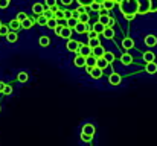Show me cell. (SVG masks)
<instances>
[{
    "label": "cell",
    "instance_id": "6da1fadb",
    "mask_svg": "<svg viewBox=\"0 0 157 146\" xmlns=\"http://www.w3.org/2000/svg\"><path fill=\"white\" fill-rule=\"evenodd\" d=\"M119 9L124 14V17L130 21L137 14V2L136 0H119Z\"/></svg>",
    "mask_w": 157,
    "mask_h": 146
},
{
    "label": "cell",
    "instance_id": "7a4b0ae2",
    "mask_svg": "<svg viewBox=\"0 0 157 146\" xmlns=\"http://www.w3.org/2000/svg\"><path fill=\"white\" fill-rule=\"evenodd\" d=\"M86 69H87V73L93 78V79H99L101 76H102V69H99L98 66H93V67H89V66H84Z\"/></svg>",
    "mask_w": 157,
    "mask_h": 146
},
{
    "label": "cell",
    "instance_id": "3957f363",
    "mask_svg": "<svg viewBox=\"0 0 157 146\" xmlns=\"http://www.w3.org/2000/svg\"><path fill=\"white\" fill-rule=\"evenodd\" d=\"M137 2V14H148L150 12V2L148 0H136Z\"/></svg>",
    "mask_w": 157,
    "mask_h": 146
},
{
    "label": "cell",
    "instance_id": "277c9868",
    "mask_svg": "<svg viewBox=\"0 0 157 146\" xmlns=\"http://www.w3.org/2000/svg\"><path fill=\"white\" fill-rule=\"evenodd\" d=\"M121 81H122V78H121L119 73H111L110 78H108V82H110V85H113V87H117V85L121 84Z\"/></svg>",
    "mask_w": 157,
    "mask_h": 146
},
{
    "label": "cell",
    "instance_id": "5b68a950",
    "mask_svg": "<svg viewBox=\"0 0 157 146\" xmlns=\"http://www.w3.org/2000/svg\"><path fill=\"white\" fill-rule=\"evenodd\" d=\"M73 29H75L78 34H86V32H89V23H81V21H78Z\"/></svg>",
    "mask_w": 157,
    "mask_h": 146
},
{
    "label": "cell",
    "instance_id": "8992f818",
    "mask_svg": "<svg viewBox=\"0 0 157 146\" xmlns=\"http://www.w3.org/2000/svg\"><path fill=\"white\" fill-rule=\"evenodd\" d=\"M76 53H79V55H82V56H87V55L92 53V49H90L89 44H79V46H78V50H76Z\"/></svg>",
    "mask_w": 157,
    "mask_h": 146
},
{
    "label": "cell",
    "instance_id": "52a82bcc",
    "mask_svg": "<svg viewBox=\"0 0 157 146\" xmlns=\"http://www.w3.org/2000/svg\"><path fill=\"white\" fill-rule=\"evenodd\" d=\"M145 46H148V47H154V46H157V37L156 35H153V34L147 35V37H145Z\"/></svg>",
    "mask_w": 157,
    "mask_h": 146
},
{
    "label": "cell",
    "instance_id": "ba28073f",
    "mask_svg": "<svg viewBox=\"0 0 157 146\" xmlns=\"http://www.w3.org/2000/svg\"><path fill=\"white\" fill-rule=\"evenodd\" d=\"M145 72H147L148 75H154V73H157L156 61H150V62H147V66H145Z\"/></svg>",
    "mask_w": 157,
    "mask_h": 146
},
{
    "label": "cell",
    "instance_id": "9c48e42d",
    "mask_svg": "<svg viewBox=\"0 0 157 146\" xmlns=\"http://www.w3.org/2000/svg\"><path fill=\"white\" fill-rule=\"evenodd\" d=\"M78 46H79V43L78 41H75V40H67V44H66V49L69 50V52H76L78 50Z\"/></svg>",
    "mask_w": 157,
    "mask_h": 146
},
{
    "label": "cell",
    "instance_id": "30bf717a",
    "mask_svg": "<svg viewBox=\"0 0 157 146\" xmlns=\"http://www.w3.org/2000/svg\"><path fill=\"white\" fill-rule=\"evenodd\" d=\"M73 64H75L76 67H84V66H86V56L76 53V56H75V59H73Z\"/></svg>",
    "mask_w": 157,
    "mask_h": 146
},
{
    "label": "cell",
    "instance_id": "8fae6325",
    "mask_svg": "<svg viewBox=\"0 0 157 146\" xmlns=\"http://www.w3.org/2000/svg\"><path fill=\"white\" fill-rule=\"evenodd\" d=\"M81 133H84V134H90V136H95L96 128H95L92 123H86V125L82 126V131H81Z\"/></svg>",
    "mask_w": 157,
    "mask_h": 146
},
{
    "label": "cell",
    "instance_id": "7c38bea8",
    "mask_svg": "<svg viewBox=\"0 0 157 146\" xmlns=\"http://www.w3.org/2000/svg\"><path fill=\"white\" fill-rule=\"evenodd\" d=\"M43 11H44V5H43V3L37 2V3L32 5V12H34V14L40 15V14H43Z\"/></svg>",
    "mask_w": 157,
    "mask_h": 146
},
{
    "label": "cell",
    "instance_id": "4fadbf2b",
    "mask_svg": "<svg viewBox=\"0 0 157 146\" xmlns=\"http://www.w3.org/2000/svg\"><path fill=\"white\" fill-rule=\"evenodd\" d=\"M8 28H9L11 31H15V32H17L18 29H21V23H20L17 18H14V20H11V21H9Z\"/></svg>",
    "mask_w": 157,
    "mask_h": 146
},
{
    "label": "cell",
    "instance_id": "5bb4252c",
    "mask_svg": "<svg viewBox=\"0 0 157 146\" xmlns=\"http://www.w3.org/2000/svg\"><path fill=\"white\" fill-rule=\"evenodd\" d=\"M102 35H104L107 40H111L113 37H114V29H113V26H105L104 32H102Z\"/></svg>",
    "mask_w": 157,
    "mask_h": 146
},
{
    "label": "cell",
    "instance_id": "9a60e30c",
    "mask_svg": "<svg viewBox=\"0 0 157 146\" xmlns=\"http://www.w3.org/2000/svg\"><path fill=\"white\" fill-rule=\"evenodd\" d=\"M96 66L99 67V69H102V70H105L110 64H108V61L105 59L104 56H99V58H96Z\"/></svg>",
    "mask_w": 157,
    "mask_h": 146
},
{
    "label": "cell",
    "instance_id": "2e32d148",
    "mask_svg": "<svg viewBox=\"0 0 157 146\" xmlns=\"http://www.w3.org/2000/svg\"><path fill=\"white\" fill-rule=\"evenodd\" d=\"M104 52H105V49L102 47L101 44H98L96 47H93V49H92V55H93V56H96V58L102 56V55H104Z\"/></svg>",
    "mask_w": 157,
    "mask_h": 146
},
{
    "label": "cell",
    "instance_id": "e0dca14e",
    "mask_svg": "<svg viewBox=\"0 0 157 146\" xmlns=\"http://www.w3.org/2000/svg\"><path fill=\"white\" fill-rule=\"evenodd\" d=\"M5 37H6V41H8V43H15V41L18 40V35H17V32H15V31L8 32Z\"/></svg>",
    "mask_w": 157,
    "mask_h": 146
},
{
    "label": "cell",
    "instance_id": "ac0fdd59",
    "mask_svg": "<svg viewBox=\"0 0 157 146\" xmlns=\"http://www.w3.org/2000/svg\"><path fill=\"white\" fill-rule=\"evenodd\" d=\"M121 62H122L124 66H130V64H133V56H131L130 53H124V55L121 56Z\"/></svg>",
    "mask_w": 157,
    "mask_h": 146
},
{
    "label": "cell",
    "instance_id": "d6986e66",
    "mask_svg": "<svg viewBox=\"0 0 157 146\" xmlns=\"http://www.w3.org/2000/svg\"><path fill=\"white\" fill-rule=\"evenodd\" d=\"M64 21H66L64 24H66L67 28H70V29H73V28H75V24L78 23V18H76V17H69V18H66Z\"/></svg>",
    "mask_w": 157,
    "mask_h": 146
},
{
    "label": "cell",
    "instance_id": "ffe728a7",
    "mask_svg": "<svg viewBox=\"0 0 157 146\" xmlns=\"http://www.w3.org/2000/svg\"><path fill=\"white\" fill-rule=\"evenodd\" d=\"M34 23H35V20H32V18H25L23 21H21V28L23 29H31L32 26H34Z\"/></svg>",
    "mask_w": 157,
    "mask_h": 146
},
{
    "label": "cell",
    "instance_id": "44dd1931",
    "mask_svg": "<svg viewBox=\"0 0 157 146\" xmlns=\"http://www.w3.org/2000/svg\"><path fill=\"white\" fill-rule=\"evenodd\" d=\"M122 47L133 49L134 47V40H133V38H124V40H122Z\"/></svg>",
    "mask_w": 157,
    "mask_h": 146
},
{
    "label": "cell",
    "instance_id": "7402d4cb",
    "mask_svg": "<svg viewBox=\"0 0 157 146\" xmlns=\"http://www.w3.org/2000/svg\"><path fill=\"white\" fill-rule=\"evenodd\" d=\"M86 66H89V67L96 66V56H93L92 53H90V55H87V56H86Z\"/></svg>",
    "mask_w": 157,
    "mask_h": 146
},
{
    "label": "cell",
    "instance_id": "603a6c76",
    "mask_svg": "<svg viewBox=\"0 0 157 146\" xmlns=\"http://www.w3.org/2000/svg\"><path fill=\"white\" fill-rule=\"evenodd\" d=\"M101 5H102V8H104V9H107V11H111V9L114 8L116 2H114V0H104Z\"/></svg>",
    "mask_w": 157,
    "mask_h": 146
},
{
    "label": "cell",
    "instance_id": "cb8c5ba5",
    "mask_svg": "<svg viewBox=\"0 0 157 146\" xmlns=\"http://www.w3.org/2000/svg\"><path fill=\"white\" fill-rule=\"evenodd\" d=\"M53 18L56 20V21H63L64 20V11H59L58 8L53 11Z\"/></svg>",
    "mask_w": 157,
    "mask_h": 146
},
{
    "label": "cell",
    "instance_id": "d4e9b609",
    "mask_svg": "<svg viewBox=\"0 0 157 146\" xmlns=\"http://www.w3.org/2000/svg\"><path fill=\"white\" fill-rule=\"evenodd\" d=\"M78 21H81V23H89V21H90V15H89L86 11H84V12H79Z\"/></svg>",
    "mask_w": 157,
    "mask_h": 146
},
{
    "label": "cell",
    "instance_id": "484cf974",
    "mask_svg": "<svg viewBox=\"0 0 157 146\" xmlns=\"http://www.w3.org/2000/svg\"><path fill=\"white\" fill-rule=\"evenodd\" d=\"M104 29H105V24H102V23H99V21H96L95 24H93V31L99 35V34H102L104 32Z\"/></svg>",
    "mask_w": 157,
    "mask_h": 146
},
{
    "label": "cell",
    "instance_id": "4316f807",
    "mask_svg": "<svg viewBox=\"0 0 157 146\" xmlns=\"http://www.w3.org/2000/svg\"><path fill=\"white\" fill-rule=\"evenodd\" d=\"M144 61H147V62H150V61H156V55L153 53V52H145L144 53Z\"/></svg>",
    "mask_w": 157,
    "mask_h": 146
},
{
    "label": "cell",
    "instance_id": "83f0119b",
    "mask_svg": "<svg viewBox=\"0 0 157 146\" xmlns=\"http://www.w3.org/2000/svg\"><path fill=\"white\" fill-rule=\"evenodd\" d=\"M40 46H43V47H48L49 44H51V40H49V37H46V35H43V37H40Z\"/></svg>",
    "mask_w": 157,
    "mask_h": 146
},
{
    "label": "cell",
    "instance_id": "f1b7e54d",
    "mask_svg": "<svg viewBox=\"0 0 157 146\" xmlns=\"http://www.w3.org/2000/svg\"><path fill=\"white\" fill-rule=\"evenodd\" d=\"M87 44L90 46V49H93V47H96L98 44H101V43H99V38L98 37H93V38H89V43Z\"/></svg>",
    "mask_w": 157,
    "mask_h": 146
},
{
    "label": "cell",
    "instance_id": "f546056e",
    "mask_svg": "<svg viewBox=\"0 0 157 146\" xmlns=\"http://www.w3.org/2000/svg\"><path fill=\"white\" fill-rule=\"evenodd\" d=\"M99 23H102L105 26H108V21H110V17H108V14H99V20H98Z\"/></svg>",
    "mask_w": 157,
    "mask_h": 146
},
{
    "label": "cell",
    "instance_id": "4dcf8cb0",
    "mask_svg": "<svg viewBox=\"0 0 157 146\" xmlns=\"http://www.w3.org/2000/svg\"><path fill=\"white\" fill-rule=\"evenodd\" d=\"M28 78H29V76H28L26 72H20V73L17 75V81H18V82H26Z\"/></svg>",
    "mask_w": 157,
    "mask_h": 146
},
{
    "label": "cell",
    "instance_id": "1f68e13d",
    "mask_svg": "<svg viewBox=\"0 0 157 146\" xmlns=\"http://www.w3.org/2000/svg\"><path fill=\"white\" fill-rule=\"evenodd\" d=\"M102 56L108 61V64H111V62L114 61V53H111V52H104V55H102Z\"/></svg>",
    "mask_w": 157,
    "mask_h": 146
},
{
    "label": "cell",
    "instance_id": "d6a6232c",
    "mask_svg": "<svg viewBox=\"0 0 157 146\" xmlns=\"http://www.w3.org/2000/svg\"><path fill=\"white\" fill-rule=\"evenodd\" d=\"M35 21H37L40 26H46V21H48V18H46L43 14H40V15L37 17V20H35Z\"/></svg>",
    "mask_w": 157,
    "mask_h": 146
},
{
    "label": "cell",
    "instance_id": "836d02e7",
    "mask_svg": "<svg viewBox=\"0 0 157 146\" xmlns=\"http://www.w3.org/2000/svg\"><path fill=\"white\" fill-rule=\"evenodd\" d=\"M81 140H82L84 143H90V142L93 140V136H90V134H84V133H81Z\"/></svg>",
    "mask_w": 157,
    "mask_h": 146
},
{
    "label": "cell",
    "instance_id": "e575fe53",
    "mask_svg": "<svg viewBox=\"0 0 157 146\" xmlns=\"http://www.w3.org/2000/svg\"><path fill=\"white\" fill-rule=\"evenodd\" d=\"M56 24H58V21H56L55 18H49V20L46 21V26H48L49 29H52V31L55 29V26H56Z\"/></svg>",
    "mask_w": 157,
    "mask_h": 146
},
{
    "label": "cell",
    "instance_id": "d590c367",
    "mask_svg": "<svg viewBox=\"0 0 157 146\" xmlns=\"http://www.w3.org/2000/svg\"><path fill=\"white\" fill-rule=\"evenodd\" d=\"M90 8H92L93 11H96V12H99V9L102 8V5H101L99 2H96V0H95V2H92V3H90Z\"/></svg>",
    "mask_w": 157,
    "mask_h": 146
},
{
    "label": "cell",
    "instance_id": "8d00e7d4",
    "mask_svg": "<svg viewBox=\"0 0 157 146\" xmlns=\"http://www.w3.org/2000/svg\"><path fill=\"white\" fill-rule=\"evenodd\" d=\"M2 93H3V95H6V96H9V95L12 93V87H11V85H6V84H3Z\"/></svg>",
    "mask_w": 157,
    "mask_h": 146
},
{
    "label": "cell",
    "instance_id": "74e56055",
    "mask_svg": "<svg viewBox=\"0 0 157 146\" xmlns=\"http://www.w3.org/2000/svg\"><path fill=\"white\" fill-rule=\"evenodd\" d=\"M44 3L48 5V8H51V9H56L58 6H56V0H44Z\"/></svg>",
    "mask_w": 157,
    "mask_h": 146
},
{
    "label": "cell",
    "instance_id": "f35d334b",
    "mask_svg": "<svg viewBox=\"0 0 157 146\" xmlns=\"http://www.w3.org/2000/svg\"><path fill=\"white\" fill-rule=\"evenodd\" d=\"M150 2V12H157V0H148Z\"/></svg>",
    "mask_w": 157,
    "mask_h": 146
},
{
    "label": "cell",
    "instance_id": "ab89813d",
    "mask_svg": "<svg viewBox=\"0 0 157 146\" xmlns=\"http://www.w3.org/2000/svg\"><path fill=\"white\" fill-rule=\"evenodd\" d=\"M8 32H9V28H8V24H0V35H2V37H5Z\"/></svg>",
    "mask_w": 157,
    "mask_h": 146
},
{
    "label": "cell",
    "instance_id": "60d3db41",
    "mask_svg": "<svg viewBox=\"0 0 157 146\" xmlns=\"http://www.w3.org/2000/svg\"><path fill=\"white\" fill-rule=\"evenodd\" d=\"M43 15H44L48 20H49V18H53V9H51V8H49V9H44V11H43Z\"/></svg>",
    "mask_w": 157,
    "mask_h": 146
},
{
    "label": "cell",
    "instance_id": "b9f144b4",
    "mask_svg": "<svg viewBox=\"0 0 157 146\" xmlns=\"http://www.w3.org/2000/svg\"><path fill=\"white\" fill-rule=\"evenodd\" d=\"M76 2H78L81 6H86V8H87V6H90V3L95 2V0H76Z\"/></svg>",
    "mask_w": 157,
    "mask_h": 146
},
{
    "label": "cell",
    "instance_id": "7bdbcfd3",
    "mask_svg": "<svg viewBox=\"0 0 157 146\" xmlns=\"http://www.w3.org/2000/svg\"><path fill=\"white\" fill-rule=\"evenodd\" d=\"M25 18H28V15H26V12H18V14H17V20H18L20 23H21V21L25 20Z\"/></svg>",
    "mask_w": 157,
    "mask_h": 146
},
{
    "label": "cell",
    "instance_id": "ee69618b",
    "mask_svg": "<svg viewBox=\"0 0 157 146\" xmlns=\"http://www.w3.org/2000/svg\"><path fill=\"white\" fill-rule=\"evenodd\" d=\"M9 3H11V0H0V9L8 8V6H9Z\"/></svg>",
    "mask_w": 157,
    "mask_h": 146
},
{
    "label": "cell",
    "instance_id": "f6af8a7d",
    "mask_svg": "<svg viewBox=\"0 0 157 146\" xmlns=\"http://www.w3.org/2000/svg\"><path fill=\"white\" fill-rule=\"evenodd\" d=\"M69 17H72V11H64V20Z\"/></svg>",
    "mask_w": 157,
    "mask_h": 146
},
{
    "label": "cell",
    "instance_id": "bcb514c9",
    "mask_svg": "<svg viewBox=\"0 0 157 146\" xmlns=\"http://www.w3.org/2000/svg\"><path fill=\"white\" fill-rule=\"evenodd\" d=\"M72 2H73V0H61V3H63L64 6H69V5H72Z\"/></svg>",
    "mask_w": 157,
    "mask_h": 146
},
{
    "label": "cell",
    "instance_id": "7dc6e473",
    "mask_svg": "<svg viewBox=\"0 0 157 146\" xmlns=\"http://www.w3.org/2000/svg\"><path fill=\"white\" fill-rule=\"evenodd\" d=\"M93 37H98V34H96L95 31H90V32H89V38H93Z\"/></svg>",
    "mask_w": 157,
    "mask_h": 146
},
{
    "label": "cell",
    "instance_id": "c3c4849f",
    "mask_svg": "<svg viewBox=\"0 0 157 146\" xmlns=\"http://www.w3.org/2000/svg\"><path fill=\"white\" fill-rule=\"evenodd\" d=\"M113 24H114V18H111V17H110V21H108V26H113Z\"/></svg>",
    "mask_w": 157,
    "mask_h": 146
},
{
    "label": "cell",
    "instance_id": "681fc988",
    "mask_svg": "<svg viewBox=\"0 0 157 146\" xmlns=\"http://www.w3.org/2000/svg\"><path fill=\"white\" fill-rule=\"evenodd\" d=\"M2 88H3V82L0 81V92H2Z\"/></svg>",
    "mask_w": 157,
    "mask_h": 146
},
{
    "label": "cell",
    "instance_id": "f907efd6",
    "mask_svg": "<svg viewBox=\"0 0 157 146\" xmlns=\"http://www.w3.org/2000/svg\"><path fill=\"white\" fill-rule=\"evenodd\" d=\"M96 2H99V3H102V2H104V0H96Z\"/></svg>",
    "mask_w": 157,
    "mask_h": 146
},
{
    "label": "cell",
    "instance_id": "816d5d0a",
    "mask_svg": "<svg viewBox=\"0 0 157 146\" xmlns=\"http://www.w3.org/2000/svg\"><path fill=\"white\" fill-rule=\"evenodd\" d=\"M0 111H2V107H0Z\"/></svg>",
    "mask_w": 157,
    "mask_h": 146
},
{
    "label": "cell",
    "instance_id": "f5cc1de1",
    "mask_svg": "<svg viewBox=\"0 0 157 146\" xmlns=\"http://www.w3.org/2000/svg\"><path fill=\"white\" fill-rule=\"evenodd\" d=\"M0 24H2V21H0Z\"/></svg>",
    "mask_w": 157,
    "mask_h": 146
},
{
    "label": "cell",
    "instance_id": "db71d44e",
    "mask_svg": "<svg viewBox=\"0 0 157 146\" xmlns=\"http://www.w3.org/2000/svg\"><path fill=\"white\" fill-rule=\"evenodd\" d=\"M114 2H117V0H114Z\"/></svg>",
    "mask_w": 157,
    "mask_h": 146
}]
</instances>
